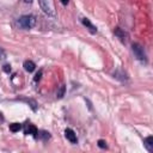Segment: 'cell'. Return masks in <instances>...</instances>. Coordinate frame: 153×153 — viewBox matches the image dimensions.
<instances>
[{
  "label": "cell",
  "instance_id": "9a60e30c",
  "mask_svg": "<svg viewBox=\"0 0 153 153\" xmlns=\"http://www.w3.org/2000/svg\"><path fill=\"white\" fill-rule=\"evenodd\" d=\"M41 76H42V71H38V73H36V75H35V78H33V81H35V82H37V81H39V79H41Z\"/></svg>",
  "mask_w": 153,
  "mask_h": 153
},
{
  "label": "cell",
  "instance_id": "277c9868",
  "mask_svg": "<svg viewBox=\"0 0 153 153\" xmlns=\"http://www.w3.org/2000/svg\"><path fill=\"white\" fill-rule=\"evenodd\" d=\"M65 136H66V139H67L68 141H71L72 143H76V142H78L76 134L74 133V130H72V129H69V128H67V129L65 130Z\"/></svg>",
  "mask_w": 153,
  "mask_h": 153
},
{
  "label": "cell",
  "instance_id": "7c38bea8",
  "mask_svg": "<svg viewBox=\"0 0 153 153\" xmlns=\"http://www.w3.org/2000/svg\"><path fill=\"white\" fill-rule=\"evenodd\" d=\"M20 129H22V124L20 123H12V124H10V130L12 133H17Z\"/></svg>",
  "mask_w": 153,
  "mask_h": 153
},
{
  "label": "cell",
  "instance_id": "2e32d148",
  "mask_svg": "<svg viewBox=\"0 0 153 153\" xmlns=\"http://www.w3.org/2000/svg\"><path fill=\"white\" fill-rule=\"evenodd\" d=\"M5 57H6V53H5V50L2 48H0V61L4 60Z\"/></svg>",
  "mask_w": 153,
  "mask_h": 153
},
{
  "label": "cell",
  "instance_id": "4fadbf2b",
  "mask_svg": "<svg viewBox=\"0 0 153 153\" xmlns=\"http://www.w3.org/2000/svg\"><path fill=\"white\" fill-rule=\"evenodd\" d=\"M22 100H24V102H26L27 104H30V106H31V109L33 110V111H36V109H37V104H36V102L35 100H32V99H22Z\"/></svg>",
  "mask_w": 153,
  "mask_h": 153
},
{
  "label": "cell",
  "instance_id": "3957f363",
  "mask_svg": "<svg viewBox=\"0 0 153 153\" xmlns=\"http://www.w3.org/2000/svg\"><path fill=\"white\" fill-rule=\"evenodd\" d=\"M38 2H39V6H41V10H42L45 14H48V16H54V11H53L50 0H38Z\"/></svg>",
  "mask_w": 153,
  "mask_h": 153
},
{
  "label": "cell",
  "instance_id": "e0dca14e",
  "mask_svg": "<svg viewBox=\"0 0 153 153\" xmlns=\"http://www.w3.org/2000/svg\"><path fill=\"white\" fill-rule=\"evenodd\" d=\"M2 69H4V72H6V73H10V72H11V66H10V65H4Z\"/></svg>",
  "mask_w": 153,
  "mask_h": 153
},
{
  "label": "cell",
  "instance_id": "5b68a950",
  "mask_svg": "<svg viewBox=\"0 0 153 153\" xmlns=\"http://www.w3.org/2000/svg\"><path fill=\"white\" fill-rule=\"evenodd\" d=\"M81 23L88 29V31H90L91 33H96V32H97V27L90 22V19H87V18H81Z\"/></svg>",
  "mask_w": 153,
  "mask_h": 153
},
{
  "label": "cell",
  "instance_id": "ac0fdd59",
  "mask_svg": "<svg viewBox=\"0 0 153 153\" xmlns=\"http://www.w3.org/2000/svg\"><path fill=\"white\" fill-rule=\"evenodd\" d=\"M60 1H61L62 5H67V4L69 2V0H60Z\"/></svg>",
  "mask_w": 153,
  "mask_h": 153
},
{
  "label": "cell",
  "instance_id": "30bf717a",
  "mask_svg": "<svg viewBox=\"0 0 153 153\" xmlns=\"http://www.w3.org/2000/svg\"><path fill=\"white\" fill-rule=\"evenodd\" d=\"M65 93H66V86L62 84V85L59 86V88H57V91H56V98H57V99L63 98Z\"/></svg>",
  "mask_w": 153,
  "mask_h": 153
},
{
  "label": "cell",
  "instance_id": "9c48e42d",
  "mask_svg": "<svg viewBox=\"0 0 153 153\" xmlns=\"http://www.w3.org/2000/svg\"><path fill=\"white\" fill-rule=\"evenodd\" d=\"M114 33H115V36H117L122 42H124L126 41V37H127V33L121 29V27H115V30H114Z\"/></svg>",
  "mask_w": 153,
  "mask_h": 153
},
{
  "label": "cell",
  "instance_id": "d6986e66",
  "mask_svg": "<svg viewBox=\"0 0 153 153\" xmlns=\"http://www.w3.org/2000/svg\"><path fill=\"white\" fill-rule=\"evenodd\" d=\"M4 121H5V118H4V115L0 112V123H2Z\"/></svg>",
  "mask_w": 153,
  "mask_h": 153
},
{
  "label": "cell",
  "instance_id": "ba28073f",
  "mask_svg": "<svg viewBox=\"0 0 153 153\" xmlns=\"http://www.w3.org/2000/svg\"><path fill=\"white\" fill-rule=\"evenodd\" d=\"M143 145L148 152H153V136H147L143 141Z\"/></svg>",
  "mask_w": 153,
  "mask_h": 153
},
{
  "label": "cell",
  "instance_id": "6da1fadb",
  "mask_svg": "<svg viewBox=\"0 0 153 153\" xmlns=\"http://www.w3.org/2000/svg\"><path fill=\"white\" fill-rule=\"evenodd\" d=\"M20 29H24V30H27V29H32L36 24V18L32 16V14H25V16H22L17 19V23H16Z\"/></svg>",
  "mask_w": 153,
  "mask_h": 153
},
{
  "label": "cell",
  "instance_id": "5bb4252c",
  "mask_svg": "<svg viewBox=\"0 0 153 153\" xmlns=\"http://www.w3.org/2000/svg\"><path fill=\"white\" fill-rule=\"evenodd\" d=\"M97 143H98V146H99L100 148H106V147H108V146H106L105 140H102V139H100V140H98V142H97Z\"/></svg>",
  "mask_w": 153,
  "mask_h": 153
},
{
  "label": "cell",
  "instance_id": "8992f818",
  "mask_svg": "<svg viewBox=\"0 0 153 153\" xmlns=\"http://www.w3.org/2000/svg\"><path fill=\"white\" fill-rule=\"evenodd\" d=\"M23 67H24V69H25L26 72L31 73V72H33V71H35L36 65H35V62H33V61H31V60H26V61H24Z\"/></svg>",
  "mask_w": 153,
  "mask_h": 153
},
{
  "label": "cell",
  "instance_id": "7a4b0ae2",
  "mask_svg": "<svg viewBox=\"0 0 153 153\" xmlns=\"http://www.w3.org/2000/svg\"><path fill=\"white\" fill-rule=\"evenodd\" d=\"M131 50H133L134 56H135L139 61L145 62V63L147 62V56H146L145 49H143V47H142L141 44H139V43H133V44H131Z\"/></svg>",
  "mask_w": 153,
  "mask_h": 153
},
{
  "label": "cell",
  "instance_id": "8fae6325",
  "mask_svg": "<svg viewBox=\"0 0 153 153\" xmlns=\"http://www.w3.org/2000/svg\"><path fill=\"white\" fill-rule=\"evenodd\" d=\"M37 134H38V137H39L41 140H43V141H47V140H49V139H50V134H49L48 131L42 130V131H38Z\"/></svg>",
  "mask_w": 153,
  "mask_h": 153
},
{
  "label": "cell",
  "instance_id": "52a82bcc",
  "mask_svg": "<svg viewBox=\"0 0 153 153\" xmlns=\"http://www.w3.org/2000/svg\"><path fill=\"white\" fill-rule=\"evenodd\" d=\"M24 133H25L26 135L30 134V135H32V136L36 137V136H37V133H38V129H37L33 124H27L26 128H25V131H24Z\"/></svg>",
  "mask_w": 153,
  "mask_h": 153
},
{
  "label": "cell",
  "instance_id": "ffe728a7",
  "mask_svg": "<svg viewBox=\"0 0 153 153\" xmlns=\"http://www.w3.org/2000/svg\"><path fill=\"white\" fill-rule=\"evenodd\" d=\"M24 1H25L26 4H31V2H32V0H24Z\"/></svg>",
  "mask_w": 153,
  "mask_h": 153
}]
</instances>
